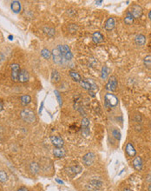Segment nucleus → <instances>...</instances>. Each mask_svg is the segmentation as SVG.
I'll list each match as a JSON object with an SVG mask.
<instances>
[{
    "label": "nucleus",
    "mask_w": 151,
    "mask_h": 191,
    "mask_svg": "<svg viewBox=\"0 0 151 191\" xmlns=\"http://www.w3.org/2000/svg\"><path fill=\"white\" fill-rule=\"evenodd\" d=\"M143 63L147 69L151 70V56L150 55L145 57V58L143 59Z\"/></svg>",
    "instance_id": "393cba45"
},
{
    "label": "nucleus",
    "mask_w": 151,
    "mask_h": 191,
    "mask_svg": "<svg viewBox=\"0 0 151 191\" xmlns=\"http://www.w3.org/2000/svg\"><path fill=\"white\" fill-rule=\"evenodd\" d=\"M11 79L14 82H17L20 73V67L17 63H13V65H11Z\"/></svg>",
    "instance_id": "6e6552de"
},
{
    "label": "nucleus",
    "mask_w": 151,
    "mask_h": 191,
    "mask_svg": "<svg viewBox=\"0 0 151 191\" xmlns=\"http://www.w3.org/2000/svg\"><path fill=\"white\" fill-rule=\"evenodd\" d=\"M148 17H149V18L151 19V11H150L148 12Z\"/></svg>",
    "instance_id": "c03bdc74"
},
{
    "label": "nucleus",
    "mask_w": 151,
    "mask_h": 191,
    "mask_svg": "<svg viewBox=\"0 0 151 191\" xmlns=\"http://www.w3.org/2000/svg\"><path fill=\"white\" fill-rule=\"evenodd\" d=\"M3 108H4V105H3V102H0V111H2Z\"/></svg>",
    "instance_id": "ea45409f"
},
{
    "label": "nucleus",
    "mask_w": 151,
    "mask_h": 191,
    "mask_svg": "<svg viewBox=\"0 0 151 191\" xmlns=\"http://www.w3.org/2000/svg\"><path fill=\"white\" fill-rule=\"evenodd\" d=\"M135 43H136V45H139V46L144 45L145 43H146V37H145V36L142 35V34L137 35L136 37V38H135Z\"/></svg>",
    "instance_id": "dca6fc26"
},
{
    "label": "nucleus",
    "mask_w": 151,
    "mask_h": 191,
    "mask_svg": "<svg viewBox=\"0 0 151 191\" xmlns=\"http://www.w3.org/2000/svg\"><path fill=\"white\" fill-rule=\"evenodd\" d=\"M102 186V182L98 178H93L90 181V183L86 185V188L90 191H97Z\"/></svg>",
    "instance_id": "7ed1b4c3"
},
{
    "label": "nucleus",
    "mask_w": 151,
    "mask_h": 191,
    "mask_svg": "<svg viewBox=\"0 0 151 191\" xmlns=\"http://www.w3.org/2000/svg\"><path fill=\"white\" fill-rule=\"evenodd\" d=\"M128 12L132 15V17H134V19L136 18H140L142 15V8L138 5H134L130 7Z\"/></svg>",
    "instance_id": "20e7f679"
},
{
    "label": "nucleus",
    "mask_w": 151,
    "mask_h": 191,
    "mask_svg": "<svg viewBox=\"0 0 151 191\" xmlns=\"http://www.w3.org/2000/svg\"><path fill=\"white\" fill-rule=\"evenodd\" d=\"M28 80H29V73H28V71L25 69L20 70L18 81L20 83H26Z\"/></svg>",
    "instance_id": "9b49d317"
},
{
    "label": "nucleus",
    "mask_w": 151,
    "mask_h": 191,
    "mask_svg": "<svg viewBox=\"0 0 151 191\" xmlns=\"http://www.w3.org/2000/svg\"><path fill=\"white\" fill-rule=\"evenodd\" d=\"M17 191H29L25 187H21L17 189Z\"/></svg>",
    "instance_id": "c9c22d12"
},
{
    "label": "nucleus",
    "mask_w": 151,
    "mask_h": 191,
    "mask_svg": "<svg viewBox=\"0 0 151 191\" xmlns=\"http://www.w3.org/2000/svg\"><path fill=\"white\" fill-rule=\"evenodd\" d=\"M79 83H80V84H81V85H82L85 90H87V91H91V86H90V84L87 81H82V80H81Z\"/></svg>",
    "instance_id": "c85d7f7f"
},
{
    "label": "nucleus",
    "mask_w": 151,
    "mask_h": 191,
    "mask_svg": "<svg viewBox=\"0 0 151 191\" xmlns=\"http://www.w3.org/2000/svg\"><path fill=\"white\" fill-rule=\"evenodd\" d=\"M11 9L14 13H19L21 11V4L19 1H12L11 4Z\"/></svg>",
    "instance_id": "f3484780"
},
{
    "label": "nucleus",
    "mask_w": 151,
    "mask_h": 191,
    "mask_svg": "<svg viewBox=\"0 0 151 191\" xmlns=\"http://www.w3.org/2000/svg\"><path fill=\"white\" fill-rule=\"evenodd\" d=\"M56 182H58L59 184H63V182L62 180H60V179H57H57H56Z\"/></svg>",
    "instance_id": "58836bf2"
},
{
    "label": "nucleus",
    "mask_w": 151,
    "mask_h": 191,
    "mask_svg": "<svg viewBox=\"0 0 151 191\" xmlns=\"http://www.w3.org/2000/svg\"><path fill=\"white\" fill-rule=\"evenodd\" d=\"M43 108H44V102H43L41 103V105H40V109H39V111H38V113H39V114H41V113H42Z\"/></svg>",
    "instance_id": "e433bc0d"
},
{
    "label": "nucleus",
    "mask_w": 151,
    "mask_h": 191,
    "mask_svg": "<svg viewBox=\"0 0 151 191\" xmlns=\"http://www.w3.org/2000/svg\"><path fill=\"white\" fill-rule=\"evenodd\" d=\"M9 39H10V40H12V36H11V35L9 36Z\"/></svg>",
    "instance_id": "a18cd8bd"
},
{
    "label": "nucleus",
    "mask_w": 151,
    "mask_h": 191,
    "mask_svg": "<svg viewBox=\"0 0 151 191\" xmlns=\"http://www.w3.org/2000/svg\"><path fill=\"white\" fill-rule=\"evenodd\" d=\"M95 161V154L93 152H89L85 154L82 157V162L85 166H91Z\"/></svg>",
    "instance_id": "423d86ee"
},
{
    "label": "nucleus",
    "mask_w": 151,
    "mask_h": 191,
    "mask_svg": "<svg viewBox=\"0 0 151 191\" xmlns=\"http://www.w3.org/2000/svg\"><path fill=\"white\" fill-rule=\"evenodd\" d=\"M104 102L106 107L114 108L118 104V98L114 94L108 93L104 96Z\"/></svg>",
    "instance_id": "f03ea898"
},
{
    "label": "nucleus",
    "mask_w": 151,
    "mask_h": 191,
    "mask_svg": "<svg viewBox=\"0 0 151 191\" xmlns=\"http://www.w3.org/2000/svg\"><path fill=\"white\" fill-rule=\"evenodd\" d=\"M101 3H102V1H96V4H97V5H100Z\"/></svg>",
    "instance_id": "79ce46f5"
},
{
    "label": "nucleus",
    "mask_w": 151,
    "mask_h": 191,
    "mask_svg": "<svg viewBox=\"0 0 151 191\" xmlns=\"http://www.w3.org/2000/svg\"><path fill=\"white\" fill-rule=\"evenodd\" d=\"M148 191H151V184L148 186Z\"/></svg>",
    "instance_id": "49530a36"
},
{
    "label": "nucleus",
    "mask_w": 151,
    "mask_h": 191,
    "mask_svg": "<svg viewBox=\"0 0 151 191\" xmlns=\"http://www.w3.org/2000/svg\"><path fill=\"white\" fill-rule=\"evenodd\" d=\"M133 166L136 170H141L142 168V160L140 156H136L133 160Z\"/></svg>",
    "instance_id": "a211bd4d"
},
{
    "label": "nucleus",
    "mask_w": 151,
    "mask_h": 191,
    "mask_svg": "<svg viewBox=\"0 0 151 191\" xmlns=\"http://www.w3.org/2000/svg\"><path fill=\"white\" fill-rule=\"evenodd\" d=\"M92 38H93V41H94V43H96V44H100V43H102V42L103 41V36L100 33V32H98V31H96V32H94L93 33V35H92Z\"/></svg>",
    "instance_id": "6ab92c4d"
},
{
    "label": "nucleus",
    "mask_w": 151,
    "mask_h": 191,
    "mask_svg": "<svg viewBox=\"0 0 151 191\" xmlns=\"http://www.w3.org/2000/svg\"><path fill=\"white\" fill-rule=\"evenodd\" d=\"M109 72H110V70L107 66H103L102 69V79H107L108 76H109Z\"/></svg>",
    "instance_id": "bb28decb"
},
{
    "label": "nucleus",
    "mask_w": 151,
    "mask_h": 191,
    "mask_svg": "<svg viewBox=\"0 0 151 191\" xmlns=\"http://www.w3.org/2000/svg\"><path fill=\"white\" fill-rule=\"evenodd\" d=\"M51 141L52 144L54 146H56L57 148H62L63 143H64L63 140L60 136H51Z\"/></svg>",
    "instance_id": "9d476101"
},
{
    "label": "nucleus",
    "mask_w": 151,
    "mask_h": 191,
    "mask_svg": "<svg viewBox=\"0 0 151 191\" xmlns=\"http://www.w3.org/2000/svg\"><path fill=\"white\" fill-rule=\"evenodd\" d=\"M60 80H61V77H60V74L58 73V71H53L51 73V82L54 83H57L60 82Z\"/></svg>",
    "instance_id": "412c9836"
},
{
    "label": "nucleus",
    "mask_w": 151,
    "mask_h": 191,
    "mask_svg": "<svg viewBox=\"0 0 151 191\" xmlns=\"http://www.w3.org/2000/svg\"><path fill=\"white\" fill-rule=\"evenodd\" d=\"M21 118H22L25 122L28 123H32L36 121V116L34 114V112L29 109H25L21 111Z\"/></svg>",
    "instance_id": "f257e3e1"
},
{
    "label": "nucleus",
    "mask_w": 151,
    "mask_h": 191,
    "mask_svg": "<svg viewBox=\"0 0 151 191\" xmlns=\"http://www.w3.org/2000/svg\"><path fill=\"white\" fill-rule=\"evenodd\" d=\"M31 101V98L29 95H24L21 96L20 98V102H21V104H22L23 106H26L28 105Z\"/></svg>",
    "instance_id": "4be33fe9"
},
{
    "label": "nucleus",
    "mask_w": 151,
    "mask_h": 191,
    "mask_svg": "<svg viewBox=\"0 0 151 191\" xmlns=\"http://www.w3.org/2000/svg\"><path fill=\"white\" fill-rule=\"evenodd\" d=\"M76 30H77V25H75V24H71V25H69V31H70L71 32H76Z\"/></svg>",
    "instance_id": "72a5a7b5"
},
{
    "label": "nucleus",
    "mask_w": 151,
    "mask_h": 191,
    "mask_svg": "<svg viewBox=\"0 0 151 191\" xmlns=\"http://www.w3.org/2000/svg\"><path fill=\"white\" fill-rule=\"evenodd\" d=\"M123 191H132V190H131V189H129V188H124Z\"/></svg>",
    "instance_id": "37998d69"
},
{
    "label": "nucleus",
    "mask_w": 151,
    "mask_h": 191,
    "mask_svg": "<svg viewBox=\"0 0 151 191\" xmlns=\"http://www.w3.org/2000/svg\"><path fill=\"white\" fill-rule=\"evenodd\" d=\"M41 54H42V56H43V57H44L45 58H46V59H49V58L51 57V52L49 50H47V49H44V50H42Z\"/></svg>",
    "instance_id": "c756f323"
},
{
    "label": "nucleus",
    "mask_w": 151,
    "mask_h": 191,
    "mask_svg": "<svg viewBox=\"0 0 151 191\" xmlns=\"http://www.w3.org/2000/svg\"><path fill=\"white\" fill-rule=\"evenodd\" d=\"M51 57L53 58V61L56 63H57V65H62V63H63V62H64L63 57L62 53L60 52V51L58 50V48H56L52 51Z\"/></svg>",
    "instance_id": "39448f33"
},
{
    "label": "nucleus",
    "mask_w": 151,
    "mask_h": 191,
    "mask_svg": "<svg viewBox=\"0 0 151 191\" xmlns=\"http://www.w3.org/2000/svg\"><path fill=\"white\" fill-rule=\"evenodd\" d=\"M82 130L85 136L90 134V120L87 117H84L82 120Z\"/></svg>",
    "instance_id": "1a4fd4ad"
},
{
    "label": "nucleus",
    "mask_w": 151,
    "mask_h": 191,
    "mask_svg": "<svg viewBox=\"0 0 151 191\" xmlns=\"http://www.w3.org/2000/svg\"><path fill=\"white\" fill-rule=\"evenodd\" d=\"M70 75L74 79V81H76V82H80L81 81V76L77 72L73 71H70Z\"/></svg>",
    "instance_id": "cd10ccee"
},
{
    "label": "nucleus",
    "mask_w": 151,
    "mask_h": 191,
    "mask_svg": "<svg viewBox=\"0 0 151 191\" xmlns=\"http://www.w3.org/2000/svg\"><path fill=\"white\" fill-rule=\"evenodd\" d=\"M81 167H79V166H72V167H70V168H68L67 169H66V172H67V174L68 175H70V176H76L78 173H80L81 172Z\"/></svg>",
    "instance_id": "f8f14e48"
},
{
    "label": "nucleus",
    "mask_w": 151,
    "mask_h": 191,
    "mask_svg": "<svg viewBox=\"0 0 151 191\" xmlns=\"http://www.w3.org/2000/svg\"><path fill=\"white\" fill-rule=\"evenodd\" d=\"M126 152L129 156H135L136 155V151L131 142H128L126 145Z\"/></svg>",
    "instance_id": "2eb2a0df"
},
{
    "label": "nucleus",
    "mask_w": 151,
    "mask_h": 191,
    "mask_svg": "<svg viewBox=\"0 0 151 191\" xmlns=\"http://www.w3.org/2000/svg\"><path fill=\"white\" fill-rule=\"evenodd\" d=\"M117 87V79L115 76L110 77L109 82L106 84V89L110 91H115Z\"/></svg>",
    "instance_id": "0eeeda50"
},
{
    "label": "nucleus",
    "mask_w": 151,
    "mask_h": 191,
    "mask_svg": "<svg viewBox=\"0 0 151 191\" xmlns=\"http://www.w3.org/2000/svg\"><path fill=\"white\" fill-rule=\"evenodd\" d=\"M116 26V21L113 17H110L109 19H107V21L105 22V30L107 31H112Z\"/></svg>",
    "instance_id": "ddd939ff"
},
{
    "label": "nucleus",
    "mask_w": 151,
    "mask_h": 191,
    "mask_svg": "<svg viewBox=\"0 0 151 191\" xmlns=\"http://www.w3.org/2000/svg\"><path fill=\"white\" fill-rule=\"evenodd\" d=\"M54 93H55V95H56V96H57V102H58V103H59V106H62L63 102H62V98H61V96H60V93H59L57 91H55Z\"/></svg>",
    "instance_id": "473e14b6"
},
{
    "label": "nucleus",
    "mask_w": 151,
    "mask_h": 191,
    "mask_svg": "<svg viewBox=\"0 0 151 191\" xmlns=\"http://www.w3.org/2000/svg\"><path fill=\"white\" fill-rule=\"evenodd\" d=\"M4 59H5V56H4V54L0 52V63H1Z\"/></svg>",
    "instance_id": "4c0bfd02"
},
{
    "label": "nucleus",
    "mask_w": 151,
    "mask_h": 191,
    "mask_svg": "<svg viewBox=\"0 0 151 191\" xmlns=\"http://www.w3.org/2000/svg\"><path fill=\"white\" fill-rule=\"evenodd\" d=\"M89 93L90 94V96H93V97L95 96V94H94V92H93L92 91H89Z\"/></svg>",
    "instance_id": "a19ab883"
},
{
    "label": "nucleus",
    "mask_w": 151,
    "mask_h": 191,
    "mask_svg": "<svg viewBox=\"0 0 151 191\" xmlns=\"http://www.w3.org/2000/svg\"><path fill=\"white\" fill-rule=\"evenodd\" d=\"M112 135L114 136V137L116 139H117V140H120L121 139V133H120V131L118 130H116V129L113 130H112Z\"/></svg>",
    "instance_id": "2f4dec72"
},
{
    "label": "nucleus",
    "mask_w": 151,
    "mask_h": 191,
    "mask_svg": "<svg viewBox=\"0 0 151 191\" xmlns=\"http://www.w3.org/2000/svg\"><path fill=\"white\" fill-rule=\"evenodd\" d=\"M53 154L56 157L62 158L63 156H65L66 151L63 148H54V150H53Z\"/></svg>",
    "instance_id": "4468645a"
},
{
    "label": "nucleus",
    "mask_w": 151,
    "mask_h": 191,
    "mask_svg": "<svg viewBox=\"0 0 151 191\" xmlns=\"http://www.w3.org/2000/svg\"><path fill=\"white\" fill-rule=\"evenodd\" d=\"M57 48H58V50L60 51V52L62 53V55L63 56L64 54H66L67 52H69V51H71V49H70V47L68 46V45H58L57 46Z\"/></svg>",
    "instance_id": "b1692460"
},
{
    "label": "nucleus",
    "mask_w": 151,
    "mask_h": 191,
    "mask_svg": "<svg viewBox=\"0 0 151 191\" xmlns=\"http://www.w3.org/2000/svg\"><path fill=\"white\" fill-rule=\"evenodd\" d=\"M8 181V175L5 171H0V182H5Z\"/></svg>",
    "instance_id": "a878e982"
},
{
    "label": "nucleus",
    "mask_w": 151,
    "mask_h": 191,
    "mask_svg": "<svg viewBox=\"0 0 151 191\" xmlns=\"http://www.w3.org/2000/svg\"><path fill=\"white\" fill-rule=\"evenodd\" d=\"M134 17H132V15L129 13L128 11L127 12V16L125 17V18H124V23L126 24V25H132L133 23H134Z\"/></svg>",
    "instance_id": "5701e85b"
},
{
    "label": "nucleus",
    "mask_w": 151,
    "mask_h": 191,
    "mask_svg": "<svg viewBox=\"0 0 151 191\" xmlns=\"http://www.w3.org/2000/svg\"><path fill=\"white\" fill-rule=\"evenodd\" d=\"M87 82L90 84V86H91V91L92 90H97V86H96V84L91 80V79H87Z\"/></svg>",
    "instance_id": "f704fd0d"
},
{
    "label": "nucleus",
    "mask_w": 151,
    "mask_h": 191,
    "mask_svg": "<svg viewBox=\"0 0 151 191\" xmlns=\"http://www.w3.org/2000/svg\"><path fill=\"white\" fill-rule=\"evenodd\" d=\"M30 170L34 175L37 174L39 172V170H40V168H39L38 163H37V162H31L30 164Z\"/></svg>",
    "instance_id": "aec40b11"
},
{
    "label": "nucleus",
    "mask_w": 151,
    "mask_h": 191,
    "mask_svg": "<svg viewBox=\"0 0 151 191\" xmlns=\"http://www.w3.org/2000/svg\"><path fill=\"white\" fill-rule=\"evenodd\" d=\"M45 33H47L48 34V36H50V37H52V36H54V34H55V30L53 29V28H45Z\"/></svg>",
    "instance_id": "7c9ffc66"
}]
</instances>
